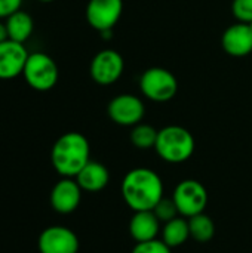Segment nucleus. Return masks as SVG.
Here are the masks:
<instances>
[{"label":"nucleus","mask_w":252,"mask_h":253,"mask_svg":"<svg viewBox=\"0 0 252 253\" xmlns=\"http://www.w3.org/2000/svg\"><path fill=\"white\" fill-rule=\"evenodd\" d=\"M120 193L131 211H153L163 197V182L154 170L135 168L125 175Z\"/></svg>","instance_id":"nucleus-1"},{"label":"nucleus","mask_w":252,"mask_h":253,"mask_svg":"<svg viewBox=\"0 0 252 253\" xmlns=\"http://www.w3.org/2000/svg\"><path fill=\"white\" fill-rule=\"evenodd\" d=\"M89 160V142L86 136L79 132H67L61 135L50 150L52 166L62 178H76Z\"/></svg>","instance_id":"nucleus-2"},{"label":"nucleus","mask_w":252,"mask_h":253,"mask_svg":"<svg viewBox=\"0 0 252 253\" xmlns=\"http://www.w3.org/2000/svg\"><path fill=\"white\" fill-rule=\"evenodd\" d=\"M195 138L183 126L171 125L159 130L154 150L157 156L166 163H183L195 153Z\"/></svg>","instance_id":"nucleus-3"},{"label":"nucleus","mask_w":252,"mask_h":253,"mask_svg":"<svg viewBox=\"0 0 252 253\" xmlns=\"http://www.w3.org/2000/svg\"><path fill=\"white\" fill-rule=\"evenodd\" d=\"M58 74L56 62L43 52L30 53L22 71L25 83L39 92L50 90L58 82Z\"/></svg>","instance_id":"nucleus-4"},{"label":"nucleus","mask_w":252,"mask_h":253,"mask_svg":"<svg viewBox=\"0 0 252 253\" xmlns=\"http://www.w3.org/2000/svg\"><path fill=\"white\" fill-rule=\"evenodd\" d=\"M140 89L146 98L154 102H166L175 96L178 82L169 70L151 67L143 73L140 79Z\"/></svg>","instance_id":"nucleus-5"},{"label":"nucleus","mask_w":252,"mask_h":253,"mask_svg":"<svg viewBox=\"0 0 252 253\" xmlns=\"http://www.w3.org/2000/svg\"><path fill=\"white\" fill-rule=\"evenodd\" d=\"M172 200L181 216L190 218L205 212L208 205V191L202 182L196 179H184L174 188Z\"/></svg>","instance_id":"nucleus-6"},{"label":"nucleus","mask_w":252,"mask_h":253,"mask_svg":"<svg viewBox=\"0 0 252 253\" xmlns=\"http://www.w3.org/2000/svg\"><path fill=\"white\" fill-rule=\"evenodd\" d=\"M125 62L119 52L105 49L98 52L91 62V77L97 84L110 86L116 83L123 74Z\"/></svg>","instance_id":"nucleus-7"},{"label":"nucleus","mask_w":252,"mask_h":253,"mask_svg":"<svg viewBox=\"0 0 252 253\" xmlns=\"http://www.w3.org/2000/svg\"><path fill=\"white\" fill-rule=\"evenodd\" d=\"M123 12V0H89L86 6L88 24L100 33L111 31Z\"/></svg>","instance_id":"nucleus-8"},{"label":"nucleus","mask_w":252,"mask_h":253,"mask_svg":"<svg viewBox=\"0 0 252 253\" xmlns=\"http://www.w3.org/2000/svg\"><path fill=\"white\" fill-rule=\"evenodd\" d=\"M107 113L111 122H114L116 125L135 126L141 123L146 114V107L138 96L131 93H122L110 101Z\"/></svg>","instance_id":"nucleus-9"},{"label":"nucleus","mask_w":252,"mask_h":253,"mask_svg":"<svg viewBox=\"0 0 252 253\" xmlns=\"http://www.w3.org/2000/svg\"><path fill=\"white\" fill-rule=\"evenodd\" d=\"M37 248L40 253H77L79 239L73 230L62 225H52L40 233Z\"/></svg>","instance_id":"nucleus-10"},{"label":"nucleus","mask_w":252,"mask_h":253,"mask_svg":"<svg viewBox=\"0 0 252 253\" xmlns=\"http://www.w3.org/2000/svg\"><path fill=\"white\" fill-rule=\"evenodd\" d=\"M82 188L74 178H61L52 188L49 202L55 212L68 215L74 212L82 200Z\"/></svg>","instance_id":"nucleus-11"},{"label":"nucleus","mask_w":252,"mask_h":253,"mask_svg":"<svg viewBox=\"0 0 252 253\" xmlns=\"http://www.w3.org/2000/svg\"><path fill=\"white\" fill-rule=\"evenodd\" d=\"M28 52L24 43L10 39L0 43V80H10L22 74Z\"/></svg>","instance_id":"nucleus-12"},{"label":"nucleus","mask_w":252,"mask_h":253,"mask_svg":"<svg viewBox=\"0 0 252 253\" xmlns=\"http://www.w3.org/2000/svg\"><path fill=\"white\" fill-rule=\"evenodd\" d=\"M221 46L230 56H247L252 52V25L238 22L230 25L221 37Z\"/></svg>","instance_id":"nucleus-13"},{"label":"nucleus","mask_w":252,"mask_h":253,"mask_svg":"<svg viewBox=\"0 0 252 253\" xmlns=\"http://www.w3.org/2000/svg\"><path fill=\"white\" fill-rule=\"evenodd\" d=\"M129 234L137 243L150 242L157 239L162 230L160 221L156 218L153 211H140L134 212L129 221Z\"/></svg>","instance_id":"nucleus-14"},{"label":"nucleus","mask_w":252,"mask_h":253,"mask_svg":"<svg viewBox=\"0 0 252 253\" xmlns=\"http://www.w3.org/2000/svg\"><path fill=\"white\" fill-rule=\"evenodd\" d=\"M74 179L77 181L83 191L98 193L107 187L110 181V172L102 163L89 160L86 166L76 175Z\"/></svg>","instance_id":"nucleus-15"},{"label":"nucleus","mask_w":252,"mask_h":253,"mask_svg":"<svg viewBox=\"0 0 252 253\" xmlns=\"http://www.w3.org/2000/svg\"><path fill=\"white\" fill-rule=\"evenodd\" d=\"M4 24L7 28L9 39L18 43H24L25 40H28L34 30V21L31 15L21 9L12 13L10 16H7Z\"/></svg>","instance_id":"nucleus-16"},{"label":"nucleus","mask_w":252,"mask_h":253,"mask_svg":"<svg viewBox=\"0 0 252 253\" xmlns=\"http://www.w3.org/2000/svg\"><path fill=\"white\" fill-rule=\"evenodd\" d=\"M190 239L189 221L184 216H178L166 224L162 225L160 230V240L168 245L171 249L183 246Z\"/></svg>","instance_id":"nucleus-17"},{"label":"nucleus","mask_w":252,"mask_h":253,"mask_svg":"<svg viewBox=\"0 0 252 253\" xmlns=\"http://www.w3.org/2000/svg\"><path fill=\"white\" fill-rule=\"evenodd\" d=\"M189 221V230H190V239H193L198 243H208L212 240L215 234V224L211 216H208L205 212L198 213L195 216L187 218Z\"/></svg>","instance_id":"nucleus-18"},{"label":"nucleus","mask_w":252,"mask_h":253,"mask_svg":"<svg viewBox=\"0 0 252 253\" xmlns=\"http://www.w3.org/2000/svg\"><path fill=\"white\" fill-rule=\"evenodd\" d=\"M157 135H159V130H156L151 125L138 123L132 126L129 138H131L132 145L137 147L138 150H149V148H154Z\"/></svg>","instance_id":"nucleus-19"},{"label":"nucleus","mask_w":252,"mask_h":253,"mask_svg":"<svg viewBox=\"0 0 252 253\" xmlns=\"http://www.w3.org/2000/svg\"><path fill=\"white\" fill-rule=\"evenodd\" d=\"M153 213L156 215V218L160 221L162 225L166 224V222H169V221H172V219H175V218H178V216H181L180 212H178V209H177L175 202L172 200V197L171 199H166L165 196L154 206Z\"/></svg>","instance_id":"nucleus-20"},{"label":"nucleus","mask_w":252,"mask_h":253,"mask_svg":"<svg viewBox=\"0 0 252 253\" xmlns=\"http://www.w3.org/2000/svg\"><path fill=\"white\" fill-rule=\"evenodd\" d=\"M131 253H172V249L165 245L160 239H154L150 242L137 243Z\"/></svg>","instance_id":"nucleus-21"},{"label":"nucleus","mask_w":252,"mask_h":253,"mask_svg":"<svg viewBox=\"0 0 252 253\" xmlns=\"http://www.w3.org/2000/svg\"><path fill=\"white\" fill-rule=\"evenodd\" d=\"M232 12L239 22H252V0H233Z\"/></svg>","instance_id":"nucleus-22"},{"label":"nucleus","mask_w":252,"mask_h":253,"mask_svg":"<svg viewBox=\"0 0 252 253\" xmlns=\"http://www.w3.org/2000/svg\"><path fill=\"white\" fill-rule=\"evenodd\" d=\"M22 6V0H0V18H7L18 12Z\"/></svg>","instance_id":"nucleus-23"},{"label":"nucleus","mask_w":252,"mask_h":253,"mask_svg":"<svg viewBox=\"0 0 252 253\" xmlns=\"http://www.w3.org/2000/svg\"><path fill=\"white\" fill-rule=\"evenodd\" d=\"M9 36H7V28H6V24H1L0 22V43L7 40Z\"/></svg>","instance_id":"nucleus-24"},{"label":"nucleus","mask_w":252,"mask_h":253,"mask_svg":"<svg viewBox=\"0 0 252 253\" xmlns=\"http://www.w3.org/2000/svg\"><path fill=\"white\" fill-rule=\"evenodd\" d=\"M39 1H42V3H50V1H55V0H39Z\"/></svg>","instance_id":"nucleus-25"}]
</instances>
